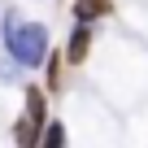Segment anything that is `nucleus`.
Wrapping results in <instances>:
<instances>
[{
  "label": "nucleus",
  "mask_w": 148,
  "mask_h": 148,
  "mask_svg": "<svg viewBox=\"0 0 148 148\" xmlns=\"http://www.w3.org/2000/svg\"><path fill=\"white\" fill-rule=\"evenodd\" d=\"M9 52H13V61H22V65H39L44 52H48V31H44L39 22H31V26H9Z\"/></svg>",
  "instance_id": "1"
},
{
  "label": "nucleus",
  "mask_w": 148,
  "mask_h": 148,
  "mask_svg": "<svg viewBox=\"0 0 148 148\" xmlns=\"http://www.w3.org/2000/svg\"><path fill=\"white\" fill-rule=\"evenodd\" d=\"M87 44H92V35H87V26H79V31L70 35V44H65V61H74V65H79V61L87 57Z\"/></svg>",
  "instance_id": "2"
},
{
  "label": "nucleus",
  "mask_w": 148,
  "mask_h": 148,
  "mask_svg": "<svg viewBox=\"0 0 148 148\" xmlns=\"http://www.w3.org/2000/svg\"><path fill=\"white\" fill-rule=\"evenodd\" d=\"M100 13H105V0H74V18L79 22H92Z\"/></svg>",
  "instance_id": "3"
},
{
  "label": "nucleus",
  "mask_w": 148,
  "mask_h": 148,
  "mask_svg": "<svg viewBox=\"0 0 148 148\" xmlns=\"http://www.w3.org/2000/svg\"><path fill=\"white\" fill-rule=\"evenodd\" d=\"M26 118L44 122V96H39V92H31V96H26Z\"/></svg>",
  "instance_id": "4"
},
{
  "label": "nucleus",
  "mask_w": 148,
  "mask_h": 148,
  "mask_svg": "<svg viewBox=\"0 0 148 148\" xmlns=\"http://www.w3.org/2000/svg\"><path fill=\"white\" fill-rule=\"evenodd\" d=\"M65 144V126H48V139H44V148H61Z\"/></svg>",
  "instance_id": "5"
}]
</instances>
